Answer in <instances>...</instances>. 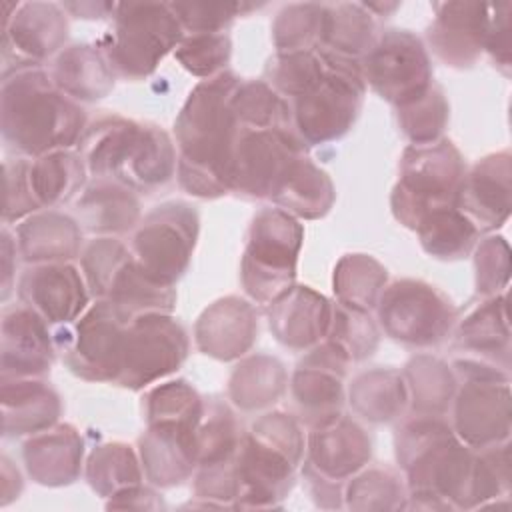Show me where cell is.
Returning <instances> with one entry per match:
<instances>
[{"mask_svg": "<svg viewBox=\"0 0 512 512\" xmlns=\"http://www.w3.org/2000/svg\"><path fill=\"white\" fill-rule=\"evenodd\" d=\"M240 78L220 72L202 80L182 106L174 132L180 150V186L202 198L232 192V158L238 138V122L232 100Z\"/></svg>", "mask_w": 512, "mask_h": 512, "instance_id": "6da1fadb", "label": "cell"}, {"mask_svg": "<svg viewBox=\"0 0 512 512\" xmlns=\"http://www.w3.org/2000/svg\"><path fill=\"white\" fill-rule=\"evenodd\" d=\"M78 156L92 178L112 180L138 192L164 186L178 168L164 130L122 116H102L84 128Z\"/></svg>", "mask_w": 512, "mask_h": 512, "instance_id": "7a4b0ae2", "label": "cell"}, {"mask_svg": "<svg viewBox=\"0 0 512 512\" xmlns=\"http://www.w3.org/2000/svg\"><path fill=\"white\" fill-rule=\"evenodd\" d=\"M0 108L6 144L26 156L68 150L84 132V110L40 68L6 74Z\"/></svg>", "mask_w": 512, "mask_h": 512, "instance_id": "3957f363", "label": "cell"}, {"mask_svg": "<svg viewBox=\"0 0 512 512\" xmlns=\"http://www.w3.org/2000/svg\"><path fill=\"white\" fill-rule=\"evenodd\" d=\"M410 496L426 508H470L474 456L440 416H418L396 436Z\"/></svg>", "mask_w": 512, "mask_h": 512, "instance_id": "277c9868", "label": "cell"}, {"mask_svg": "<svg viewBox=\"0 0 512 512\" xmlns=\"http://www.w3.org/2000/svg\"><path fill=\"white\" fill-rule=\"evenodd\" d=\"M304 438L294 418L266 414L242 438L236 458V506L270 508L292 488Z\"/></svg>", "mask_w": 512, "mask_h": 512, "instance_id": "5b68a950", "label": "cell"}, {"mask_svg": "<svg viewBox=\"0 0 512 512\" xmlns=\"http://www.w3.org/2000/svg\"><path fill=\"white\" fill-rule=\"evenodd\" d=\"M466 170L450 140L410 144L400 160V176L392 192V212L408 228L430 214L456 208Z\"/></svg>", "mask_w": 512, "mask_h": 512, "instance_id": "8992f818", "label": "cell"}, {"mask_svg": "<svg viewBox=\"0 0 512 512\" xmlns=\"http://www.w3.org/2000/svg\"><path fill=\"white\" fill-rule=\"evenodd\" d=\"M114 28L102 40L114 74L140 80L152 74L158 62L182 42V24L170 4L124 2L116 4Z\"/></svg>", "mask_w": 512, "mask_h": 512, "instance_id": "52a82bcc", "label": "cell"}, {"mask_svg": "<svg viewBox=\"0 0 512 512\" xmlns=\"http://www.w3.org/2000/svg\"><path fill=\"white\" fill-rule=\"evenodd\" d=\"M320 52L324 74L290 106L294 130L304 144H324L344 136L358 118L366 92L360 62Z\"/></svg>", "mask_w": 512, "mask_h": 512, "instance_id": "ba28073f", "label": "cell"}, {"mask_svg": "<svg viewBox=\"0 0 512 512\" xmlns=\"http://www.w3.org/2000/svg\"><path fill=\"white\" fill-rule=\"evenodd\" d=\"M302 234V226L282 208H264L254 216L242 258V286L258 304H272L292 288Z\"/></svg>", "mask_w": 512, "mask_h": 512, "instance_id": "9c48e42d", "label": "cell"}, {"mask_svg": "<svg viewBox=\"0 0 512 512\" xmlns=\"http://www.w3.org/2000/svg\"><path fill=\"white\" fill-rule=\"evenodd\" d=\"M306 144L294 128H240L232 158V192L244 198H270L296 164Z\"/></svg>", "mask_w": 512, "mask_h": 512, "instance_id": "30bf717a", "label": "cell"}, {"mask_svg": "<svg viewBox=\"0 0 512 512\" xmlns=\"http://www.w3.org/2000/svg\"><path fill=\"white\" fill-rule=\"evenodd\" d=\"M360 70L364 82L398 108L432 86L428 52L408 30L382 32L360 60Z\"/></svg>", "mask_w": 512, "mask_h": 512, "instance_id": "8fae6325", "label": "cell"}, {"mask_svg": "<svg viewBox=\"0 0 512 512\" xmlns=\"http://www.w3.org/2000/svg\"><path fill=\"white\" fill-rule=\"evenodd\" d=\"M196 236V210L184 202H166L140 222L132 254L150 276L174 284L190 264Z\"/></svg>", "mask_w": 512, "mask_h": 512, "instance_id": "7c38bea8", "label": "cell"}, {"mask_svg": "<svg viewBox=\"0 0 512 512\" xmlns=\"http://www.w3.org/2000/svg\"><path fill=\"white\" fill-rule=\"evenodd\" d=\"M378 318L390 338L410 346H432L450 332L454 308L436 288L416 280H400L384 290Z\"/></svg>", "mask_w": 512, "mask_h": 512, "instance_id": "4fadbf2b", "label": "cell"}, {"mask_svg": "<svg viewBox=\"0 0 512 512\" xmlns=\"http://www.w3.org/2000/svg\"><path fill=\"white\" fill-rule=\"evenodd\" d=\"M184 328L168 314H144L128 324L116 384L138 390L174 372L186 358Z\"/></svg>", "mask_w": 512, "mask_h": 512, "instance_id": "5bb4252c", "label": "cell"}, {"mask_svg": "<svg viewBox=\"0 0 512 512\" xmlns=\"http://www.w3.org/2000/svg\"><path fill=\"white\" fill-rule=\"evenodd\" d=\"M132 320L110 300H98L78 320L64 346V360L70 370L84 380L114 382Z\"/></svg>", "mask_w": 512, "mask_h": 512, "instance_id": "9a60e30c", "label": "cell"}, {"mask_svg": "<svg viewBox=\"0 0 512 512\" xmlns=\"http://www.w3.org/2000/svg\"><path fill=\"white\" fill-rule=\"evenodd\" d=\"M4 4L2 24V48H4V70L8 64H16L12 72L38 68L44 58L54 54L66 40V18L56 4L32 2Z\"/></svg>", "mask_w": 512, "mask_h": 512, "instance_id": "2e32d148", "label": "cell"}, {"mask_svg": "<svg viewBox=\"0 0 512 512\" xmlns=\"http://www.w3.org/2000/svg\"><path fill=\"white\" fill-rule=\"evenodd\" d=\"M348 362V354L328 340L298 364L292 378V396L302 418L312 428L340 416L342 378Z\"/></svg>", "mask_w": 512, "mask_h": 512, "instance_id": "e0dca14e", "label": "cell"}, {"mask_svg": "<svg viewBox=\"0 0 512 512\" xmlns=\"http://www.w3.org/2000/svg\"><path fill=\"white\" fill-rule=\"evenodd\" d=\"M456 434L472 448L508 442L510 388L508 380L466 378L454 408Z\"/></svg>", "mask_w": 512, "mask_h": 512, "instance_id": "ac0fdd59", "label": "cell"}, {"mask_svg": "<svg viewBox=\"0 0 512 512\" xmlns=\"http://www.w3.org/2000/svg\"><path fill=\"white\" fill-rule=\"evenodd\" d=\"M370 458V440L364 430L350 418L338 416L332 422L312 430L308 440L306 474L318 484L322 494L336 488L338 482L360 470Z\"/></svg>", "mask_w": 512, "mask_h": 512, "instance_id": "d6986e66", "label": "cell"}, {"mask_svg": "<svg viewBox=\"0 0 512 512\" xmlns=\"http://www.w3.org/2000/svg\"><path fill=\"white\" fill-rule=\"evenodd\" d=\"M20 302L46 324H68L88 302L82 276L74 266L54 262L26 270L18 284Z\"/></svg>", "mask_w": 512, "mask_h": 512, "instance_id": "ffe728a7", "label": "cell"}, {"mask_svg": "<svg viewBox=\"0 0 512 512\" xmlns=\"http://www.w3.org/2000/svg\"><path fill=\"white\" fill-rule=\"evenodd\" d=\"M434 10L436 18L428 28L432 52L450 66H472L486 44L490 4L442 2Z\"/></svg>", "mask_w": 512, "mask_h": 512, "instance_id": "44dd1931", "label": "cell"}, {"mask_svg": "<svg viewBox=\"0 0 512 512\" xmlns=\"http://www.w3.org/2000/svg\"><path fill=\"white\" fill-rule=\"evenodd\" d=\"M198 426L200 422L190 420L148 422L140 454L150 482L174 486L192 474L198 464Z\"/></svg>", "mask_w": 512, "mask_h": 512, "instance_id": "7402d4cb", "label": "cell"}, {"mask_svg": "<svg viewBox=\"0 0 512 512\" xmlns=\"http://www.w3.org/2000/svg\"><path fill=\"white\" fill-rule=\"evenodd\" d=\"M510 154L498 152L482 158L464 176L456 208L478 228L492 230L510 214Z\"/></svg>", "mask_w": 512, "mask_h": 512, "instance_id": "603a6c76", "label": "cell"}, {"mask_svg": "<svg viewBox=\"0 0 512 512\" xmlns=\"http://www.w3.org/2000/svg\"><path fill=\"white\" fill-rule=\"evenodd\" d=\"M52 358L48 324L24 304L6 310L2 320V380L38 378L50 370Z\"/></svg>", "mask_w": 512, "mask_h": 512, "instance_id": "cb8c5ba5", "label": "cell"}, {"mask_svg": "<svg viewBox=\"0 0 512 512\" xmlns=\"http://www.w3.org/2000/svg\"><path fill=\"white\" fill-rule=\"evenodd\" d=\"M256 332L254 308L236 296H228L204 310L196 324V342L204 354L232 360L252 346Z\"/></svg>", "mask_w": 512, "mask_h": 512, "instance_id": "d4e9b609", "label": "cell"}, {"mask_svg": "<svg viewBox=\"0 0 512 512\" xmlns=\"http://www.w3.org/2000/svg\"><path fill=\"white\" fill-rule=\"evenodd\" d=\"M270 306V330L284 346L302 350L328 334L332 304L308 286H292Z\"/></svg>", "mask_w": 512, "mask_h": 512, "instance_id": "484cf974", "label": "cell"}, {"mask_svg": "<svg viewBox=\"0 0 512 512\" xmlns=\"http://www.w3.org/2000/svg\"><path fill=\"white\" fill-rule=\"evenodd\" d=\"M4 434H38L50 428L60 414L58 394L36 378L2 380Z\"/></svg>", "mask_w": 512, "mask_h": 512, "instance_id": "4316f807", "label": "cell"}, {"mask_svg": "<svg viewBox=\"0 0 512 512\" xmlns=\"http://www.w3.org/2000/svg\"><path fill=\"white\" fill-rule=\"evenodd\" d=\"M82 440L72 426H56L38 432L24 446L30 476L46 486L70 484L80 472Z\"/></svg>", "mask_w": 512, "mask_h": 512, "instance_id": "83f0119b", "label": "cell"}, {"mask_svg": "<svg viewBox=\"0 0 512 512\" xmlns=\"http://www.w3.org/2000/svg\"><path fill=\"white\" fill-rule=\"evenodd\" d=\"M50 78L62 94L84 102L104 98L114 86V70L106 56L88 44L62 50L54 60Z\"/></svg>", "mask_w": 512, "mask_h": 512, "instance_id": "f1b7e54d", "label": "cell"}, {"mask_svg": "<svg viewBox=\"0 0 512 512\" xmlns=\"http://www.w3.org/2000/svg\"><path fill=\"white\" fill-rule=\"evenodd\" d=\"M508 314H506V294L490 296L488 302L480 304L462 324L458 326L456 344L462 350L474 354L470 360L490 364L508 372L506 368L498 366V354L508 358Z\"/></svg>", "mask_w": 512, "mask_h": 512, "instance_id": "f546056e", "label": "cell"}, {"mask_svg": "<svg viewBox=\"0 0 512 512\" xmlns=\"http://www.w3.org/2000/svg\"><path fill=\"white\" fill-rule=\"evenodd\" d=\"M18 248L26 262L70 260L80 250V226L58 212L32 216L18 228Z\"/></svg>", "mask_w": 512, "mask_h": 512, "instance_id": "4dcf8cb0", "label": "cell"}, {"mask_svg": "<svg viewBox=\"0 0 512 512\" xmlns=\"http://www.w3.org/2000/svg\"><path fill=\"white\" fill-rule=\"evenodd\" d=\"M376 38L374 18L364 4H324L322 46L318 50L360 62Z\"/></svg>", "mask_w": 512, "mask_h": 512, "instance_id": "1f68e13d", "label": "cell"}, {"mask_svg": "<svg viewBox=\"0 0 512 512\" xmlns=\"http://www.w3.org/2000/svg\"><path fill=\"white\" fill-rule=\"evenodd\" d=\"M80 222L90 232H126L140 214L134 190L112 182L98 180L78 200Z\"/></svg>", "mask_w": 512, "mask_h": 512, "instance_id": "d6a6232c", "label": "cell"}, {"mask_svg": "<svg viewBox=\"0 0 512 512\" xmlns=\"http://www.w3.org/2000/svg\"><path fill=\"white\" fill-rule=\"evenodd\" d=\"M78 152L56 150L28 160V184L40 208L56 206L76 194L86 176Z\"/></svg>", "mask_w": 512, "mask_h": 512, "instance_id": "836d02e7", "label": "cell"}, {"mask_svg": "<svg viewBox=\"0 0 512 512\" xmlns=\"http://www.w3.org/2000/svg\"><path fill=\"white\" fill-rule=\"evenodd\" d=\"M272 202H276L288 214L320 218L334 202V188L328 174L314 166L308 156H304L272 196Z\"/></svg>", "mask_w": 512, "mask_h": 512, "instance_id": "e575fe53", "label": "cell"}, {"mask_svg": "<svg viewBox=\"0 0 512 512\" xmlns=\"http://www.w3.org/2000/svg\"><path fill=\"white\" fill-rule=\"evenodd\" d=\"M416 232L430 256L456 260L472 250L480 230L458 208H444L426 216L416 226Z\"/></svg>", "mask_w": 512, "mask_h": 512, "instance_id": "d590c367", "label": "cell"}, {"mask_svg": "<svg viewBox=\"0 0 512 512\" xmlns=\"http://www.w3.org/2000/svg\"><path fill=\"white\" fill-rule=\"evenodd\" d=\"M408 400L402 376L394 370H372L354 380L350 402L358 414L372 422L392 420Z\"/></svg>", "mask_w": 512, "mask_h": 512, "instance_id": "8d00e7d4", "label": "cell"}, {"mask_svg": "<svg viewBox=\"0 0 512 512\" xmlns=\"http://www.w3.org/2000/svg\"><path fill=\"white\" fill-rule=\"evenodd\" d=\"M284 368L278 360L256 356L242 362L230 378V396L244 410H254L274 402L284 390Z\"/></svg>", "mask_w": 512, "mask_h": 512, "instance_id": "74e56055", "label": "cell"}, {"mask_svg": "<svg viewBox=\"0 0 512 512\" xmlns=\"http://www.w3.org/2000/svg\"><path fill=\"white\" fill-rule=\"evenodd\" d=\"M386 282V270L370 256H344L334 272V292L338 302L350 308L368 312L376 302Z\"/></svg>", "mask_w": 512, "mask_h": 512, "instance_id": "f35d334b", "label": "cell"}, {"mask_svg": "<svg viewBox=\"0 0 512 512\" xmlns=\"http://www.w3.org/2000/svg\"><path fill=\"white\" fill-rule=\"evenodd\" d=\"M406 390L412 394V408L420 416H440L454 392V376L436 358L420 356L406 366Z\"/></svg>", "mask_w": 512, "mask_h": 512, "instance_id": "ab89813d", "label": "cell"}, {"mask_svg": "<svg viewBox=\"0 0 512 512\" xmlns=\"http://www.w3.org/2000/svg\"><path fill=\"white\" fill-rule=\"evenodd\" d=\"M88 482L102 496H114L140 484V468L134 452L126 444L98 446L88 460Z\"/></svg>", "mask_w": 512, "mask_h": 512, "instance_id": "60d3db41", "label": "cell"}, {"mask_svg": "<svg viewBox=\"0 0 512 512\" xmlns=\"http://www.w3.org/2000/svg\"><path fill=\"white\" fill-rule=\"evenodd\" d=\"M324 4H290L274 22L278 54L312 52L322 46Z\"/></svg>", "mask_w": 512, "mask_h": 512, "instance_id": "b9f144b4", "label": "cell"}, {"mask_svg": "<svg viewBox=\"0 0 512 512\" xmlns=\"http://www.w3.org/2000/svg\"><path fill=\"white\" fill-rule=\"evenodd\" d=\"M448 120V104L438 86H430L420 98L398 108L400 130L412 144H430L440 140Z\"/></svg>", "mask_w": 512, "mask_h": 512, "instance_id": "7bdbcfd3", "label": "cell"}, {"mask_svg": "<svg viewBox=\"0 0 512 512\" xmlns=\"http://www.w3.org/2000/svg\"><path fill=\"white\" fill-rule=\"evenodd\" d=\"M326 336L330 342L340 346L350 360L370 356L378 344V332L368 312L340 302L332 306V320Z\"/></svg>", "mask_w": 512, "mask_h": 512, "instance_id": "ee69618b", "label": "cell"}, {"mask_svg": "<svg viewBox=\"0 0 512 512\" xmlns=\"http://www.w3.org/2000/svg\"><path fill=\"white\" fill-rule=\"evenodd\" d=\"M230 52V38L222 32L192 34L188 38H182V42L176 46V58L180 60V64L194 76L208 78L224 72L222 68L230 60Z\"/></svg>", "mask_w": 512, "mask_h": 512, "instance_id": "f6af8a7d", "label": "cell"}, {"mask_svg": "<svg viewBox=\"0 0 512 512\" xmlns=\"http://www.w3.org/2000/svg\"><path fill=\"white\" fill-rule=\"evenodd\" d=\"M400 478L388 468H372L348 486V506L358 510L402 508Z\"/></svg>", "mask_w": 512, "mask_h": 512, "instance_id": "bcb514c9", "label": "cell"}, {"mask_svg": "<svg viewBox=\"0 0 512 512\" xmlns=\"http://www.w3.org/2000/svg\"><path fill=\"white\" fill-rule=\"evenodd\" d=\"M256 4L246 2H192V4H170L172 12L180 20L184 30L192 34L220 32L238 14L252 10Z\"/></svg>", "mask_w": 512, "mask_h": 512, "instance_id": "7dc6e473", "label": "cell"}, {"mask_svg": "<svg viewBox=\"0 0 512 512\" xmlns=\"http://www.w3.org/2000/svg\"><path fill=\"white\" fill-rule=\"evenodd\" d=\"M508 244L504 238H486L476 250V288L484 296H496L508 284Z\"/></svg>", "mask_w": 512, "mask_h": 512, "instance_id": "c3c4849f", "label": "cell"}, {"mask_svg": "<svg viewBox=\"0 0 512 512\" xmlns=\"http://www.w3.org/2000/svg\"><path fill=\"white\" fill-rule=\"evenodd\" d=\"M6 204H4V220H18L40 206L36 204L30 184H28V160L18 158L6 162Z\"/></svg>", "mask_w": 512, "mask_h": 512, "instance_id": "681fc988", "label": "cell"}, {"mask_svg": "<svg viewBox=\"0 0 512 512\" xmlns=\"http://www.w3.org/2000/svg\"><path fill=\"white\" fill-rule=\"evenodd\" d=\"M484 48L508 74L510 68V4H490V20Z\"/></svg>", "mask_w": 512, "mask_h": 512, "instance_id": "f907efd6", "label": "cell"}]
</instances>
